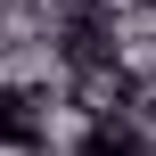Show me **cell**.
Here are the masks:
<instances>
[{
    "instance_id": "cell-2",
    "label": "cell",
    "mask_w": 156,
    "mask_h": 156,
    "mask_svg": "<svg viewBox=\"0 0 156 156\" xmlns=\"http://www.w3.org/2000/svg\"><path fill=\"white\" fill-rule=\"evenodd\" d=\"M82 156H140V140H132L123 123H90V140H82Z\"/></svg>"
},
{
    "instance_id": "cell-1",
    "label": "cell",
    "mask_w": 156,
    "mask_h": 156,
    "mask_svg": "<svg viewBox=\"0 0 156 156\" xmlns=\"http://www.w3.org/2000/svg\"><path fill=\"white\" fill-rule=\"evenodd\" d=\"M49 148V107L25 82H0V156H41Z\"/></svg>"
}]
</instances>
